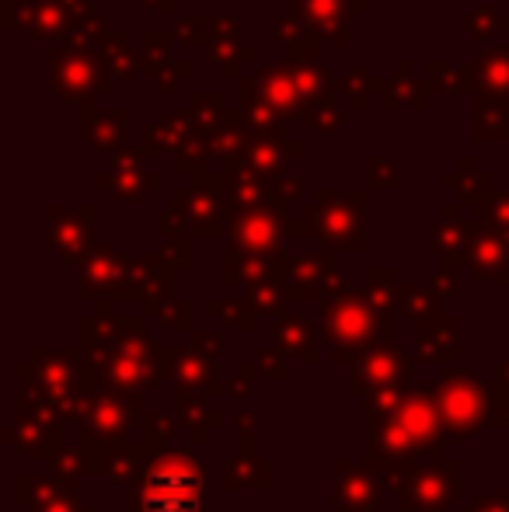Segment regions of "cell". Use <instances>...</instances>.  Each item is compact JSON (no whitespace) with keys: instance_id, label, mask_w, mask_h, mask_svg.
Masks as SVG:
<instances>
[{"instance_id":"obj_1","label":"cell","mask_w":509,"mask_h":512,"mask_svg":"<svg viewBox=\"0 0 509 512\" xmlns=\"http://www.w3.org/2000/svg\"><path fill=\"white\" fill-rule=\"evenodd\" d=\"M46 67H49V91L60 98L63 105H91L95 98H102L112 88V74L102 63L98 53H84L74 49L67 42H56L46 53Z\"/></svg>"},{"instance_id":"obj_2","label":"cell","mask_w":509,"mask_h":512,"mask_svg":"<svg viewBox=\"0 0 509 512\" xmlns=\"http://www.w3.org/2000/svg\"><path fill=\"white\" fill-rule=\"evenodd\" d=\"M290 11L318 35L321 42L332 46H349L353 18L367 14V0H290Z\"/></svg>"},{"instance_id":"obj_3","label":"cell","mask_w":509,"mask_h":512,"mask_svg":"<svg viewBox=\"0 0 509 512\" xmlns=\"http://www.w3.org/2000/svg\"><path fill=\"white\" fill-rule=\"evenodd\" d=\"M248 77H252L255 95L262 98V102L269 105L272 112L286 122V126L300 119V112H304V98H300L297 77H293L290 63H286L283 56H279V60L258 63V70H255V74H248Z\"/></svg>"},{"instance_id":"obj_4","label":"cell","mask_w":509,"mask_h":512,"mask_svg":"<svg viewBox=\"0 0 509 512\" xmlns=\"http://www.w3.org/2000/svg\"><path fill=\"white\" fill-rule=\"evenodd\" d=\"M147 157V150L136 143V147H126L112 157V168L109 171H98L95 185L98 189H109L116 192V199H126V203H140L143 189H157L161 178L154 171H140V161Z\"/></svg>"},{"instance_id":"obj_5","label":"cell","mask_w":509,"mask_h":512,"mask_svg":"<svg viewBox=\"0 0 509 512\" xmlns=\"http://www.w3.org/2000/svg\"><path fill=\"white\" fill-rule=\"evenodd\" d=\"M363 209V192H349V196H335V192H321L318 196V227L325 241H335L342 248H360V227L356 216Z\"/></svg>"},{"instance_id":"obj_6","label":"cell","mask_w":509,"mask_h":512,"mask_svg":"<svg viewBox=\"0 0 509 512\" xmlns=\"http://www.w3.org/2000/svg\"><path fill=\"white\" fill-rule=\"evenodd\" d=\"M196 129L199 126H196V119H192L189 108H175V112H164V115H157L154 122H147L140 147L147 150V157H164V154L175 157L178 150L192 140Z\"/></svg>"},{"instance_id":"obj_7","label":"cell","mask_w":509,"mask_h":512,"mask_svg":"<svg viewBox=\"0 0 509 512\" xmlns=\"http://www.w3.org/2000/svg\"><path fill=\"white\" fill-rule=\"evenodd\" d=\"M304 154V147H300L297 140H290V136H252L245 147V157H241V164L245 168H252L255 175H262L265 182L269 178H283V168L290 157H300Z\"/></svg>"},{"instance_id":"obj_8","label":"cell","mask_w":509,"mask_h":512,"mask_svg":"<svg viewBox=\"0 0 509 512\" xmlns=\"http://www.w3.org/2000/svg\"><path fill=\"white\" fill-rule=\"evenodd\" d=\"M81 126L88 133V143L95 150L116 157L119 150H126L129 140V112L126 108H112V112H98V105H81Z\"/></svg>"},{"instance_id":"obj_9","label":"cell","mask_w":509,"mask_h":512,"mask_svg":"<svg viewBox=\"0 0 509 512\" xmlns=\"http://www.w3.org/2000/svg\"><path fill=\"white\" fill-rule=\"evenodd\" d=\"M238 35H241L238 18H231V14L213 18V39H210V46H206V56H210L213 67H220L227 77H238V70L255 60V49L241 46Z\"/></svg>"},{"instance_id":"obj_10","label":"cell","mask_w":509,"mask_h":512,"mask_svg":"<svg viewBox=\"0 0 509 512\" xmlns=\"http://www.w3.org/2000/svg\"><path fill=\"white\" fill-rule=\"evenodd\" d=\"M475 95H492L509 105V46H485L475 60H468Z\"/></svg>"},{"instance_id":"obj_11","label":"cell","mask_w":509,"mask_h":512,"mask_svg":"<svg viewBox=\"0 0 509 512\" xmlns=\"http://www.w3.org/2000/svg\"><path fill=\"white\" fill-rule=\"evenodd\" d=\"M224 185V175H210V171H199L192 175V189H178L175 203L189 206V216L196 223V230L213 234L217 230V192Z\"/></svg>"},{"instance_id":"obj_12","label":"cell","mask_w":509,"mask_h":512,"mask_svg":"<svg viewBox=\"0 0 509 512\" xmlns=\"http://www.w3.org/2000/svg\"><path fill=\"white\" fill-rule=\"evenodd\" d=\"M381 108H387V112H422V108H429L426 81L415 77V67L408 60H401L394 67L391 81H384Z\"/></svg>"},{"instance_id":"obj_13","label":"cell","mask_w":509,"mask_h":512,"mask_svg":"<svg viewBox=\"0 0 509 512\" xmlns=\"http://www.w3.org/2000/svg\"><path fill=\"white\" fill-rule=\"evenodd\" d=\"M143 506H147V512H199V485H192V478L161 474L147 488Z\"/></svg>"},{"instance_id":"obj_14","label":"cell","mask_w":509,"mask_h":512,"mask_svg":"<svg viewBox=\"0 0 509 512\" xmlns=\"http://www.w3.org/2000/svg\"><path fill=\"white\" fill-rule=\"evenodd\" d=\"M224 189H227V209L234 216L262 209V203L269 199V182L262 175H255L252 168H245V164L224 171Z\"/></svg>"},{"instance_id":"obj_15","label":"cell","mask_w":509,"mask_h":512,"mask_svg":"<svg viewBox=\"0 0 509 512\" xmlns=\"http://www.w3.org/2000/svg\"><path fill=\"white\" fill-rule=\"evenodd\" d=\"M238 115L252 136H290L286 122L255 95L252 77H238Z\"/></svg>"},{"instance_id":"obj_16","label":"cell","mask_w":509,"mask_h":512,"mask_svg":"<svg viewBox=\"0 0 509 512\" xmlns=\"http://www.w3.org/2000/svg\"><path fill=\"white\" fill-rule=\"evenodd\" d=\"M248 140H252V133H248L245 122H241L238 108H227L224 122H220L217 129H210V150H213V161L224 164V171H227V168H238L241 157H245Z\"/></svg>"},{"instance_id":"obj_17","label":"cell","mask_w":509,"mask_h":512,"mask_svg":"<svg viewBox=\"0 0 509 512\" xmlns=\"http://www.w3.org/2000/svg\"><path fill=\"white\" fill-rule=\"evenodd\" d=\"M70 28H74V18L63 7V0H32V25H28V32H32L35 42H49V46L67 42Z\"/></svg>"},{"instance_id":"obj_18","label":"cell","mask_w":509,"mask_h":512,"mask_svg":"<svg viewBox=\"0 0 509 512\" xmlns=\"http://www.w3.org/2000/svg\"><path fill=\"white\" fill-rule=\"evenodd\" d=\"M98 56H102V63L109 67L112 77H123L126 81V77L143 74V53L140 49H133L126 28H109L105 42L98 46Z\"/></svg>"},{"instance_id":"obj_19","label":"cell","mask_w":509,"mask_h":512,"mask_svg":"<svg viewBox=\"0 0 509 512\" xmlns=\"http://www.w3.org/2000/svg\"><path fill=\"white\" fill-rule=\"evenodd\" d=\"M290 70H293V77H297V91H300V98H304V105L342 95V81H335V74L321 60L290 63Z\"/></svg>"},{"instance_id":"obj_20","label":"cell","mask_w":509,"mask_h":512,"mask_svg":"<svg viewBox=\"0 0 509 512\" xmlns=\"http://www.w3.org/2000/svg\"><path fill=\"white\" fill-rule=\"evenodd\" d=\"M426 91L429 95H475V81H471L468 60L450 63V60H429L426 63Z\"/></svg>"},{"instance_id":"obj_21","label":"cell","mask_w":509,"mask_h":512,"mask_svg":"<svg viewBox=\"0 0 509 512\" xmlns=\"http://www.w3.org/2000/svg\"><path fill=\"white\" fill-rule=\"evenodd\" d=\"M279 216L276 209H252V213L234 216V241L245 244V248H269L276 241Z\"/></svg>"},{"instance_id":"obj_22","label":"cell","mask_w":509,"mask_h":512,"mask_svg":"<svg viewBox=\"0 0 509 512\" xmlns=\"http://www.w3.org/2000/svg\"><path fill=\"white\" fill-rule=\"evenodd\" d=\"M475 136L482 143H506L509 140V105L492 95H475Z\"/></svg>"},{"instance_id":"obj_23","label":"cell","mask_w":509,"mask_h":512,"mask_svg":"<svg viewBox=\"0 0 509 512\" xmlns=\"http://www.w3.org/2000/svg\"><path fill=\"white\" fill-rule=\"evenodd\" d=\"M171 46H175V35H171V28H147V32L140 35L143 77H150V81L157 84V77H161L164 70L175 63V56H171Z\"/></svg>"},{"instance_id":"obj_24","label":"cell","mask_w":509,"mask_h":512,"mask_svg":"<svg viewBox=\"0 0 509 512\" xmlns=\"http://www.w3.org/2000/svg\"><path fill=\"white\" fill-rule=\"evenodd\" d=\"M447 185H450V189L461 192L464 203L482 206L485 199H496V196H492V175L478 171L475 157H461V164H457L454 175H447Z\"/></svg>"},{"instance_id":"obj_25","label":"cell","mask_w":509,"mask_h":512,"mask_svg":"<svg viewBox=\"0 0 509 512\" xmlns=\"http://www.w3.org/2000/svg\"><path fill=\"white\" fill-rule=\"evenodd\" d=\"M272 39H276V46L283 49V53H290V49L318 46V42H321L318 35H314L293 11L290 14H272Z\"/></svg>"},{"instance_id":"obj_26","label":"cell","mask_w":509,"mask_h":512,"mask_svg":"<svg viewBox=\"0 0 509 512\" xmlns=\"http://www.w3.org/2000/svg\"><path fill=\"white\" fill-rule=\"evenodd\" d=\"M464 28H468L475 39H482V42H489V46H492V39H496V35H503L509 28V18L503 11H496L489 0H482V4H475V11H468Z\"/></svg>"},{"instance_id":"obj_27","label":"cell","mask_w":509,"mask_h":512,"mask_svg":"<svg viewBox=\"0 0 509 512\" xmlns=\"http://www.w3.org/2000/svg\"><path fill=\"white\" fill-rule=\"evenodd\" d=\"M300 122H304V126H311L318 136H332L335 129L346 122V105H335V98H321V102L304 105Z\"/></svg>"},{"instance_id":"obj_28","label":"cell","mask_w":509,"mask_h":512,"mask_svg":"<svg viewBox=\"0 0 509 512\" xmlns=\"http://www.w3.org/2000/svg\"><path fill=\"white\" fill-rule=\"evenodd\" d=\"M171 35L178 46H210L213 39V14H178L171 21Z\"/></svg>"},{"instance_id":"obj_29","label":"cell","mask_w":509,"mask_h":512,"mask_svg":"<svg viewBox=\"0 0 509 512\" xmlns=\"http://www.w3.org/2000/svg\"><path fill=\"white\" fill-rule=\"evenodd\" d=\"M206 161H213L210 133L196 129V133H192V140L175 154V164H171V168H175L178 175H199V171H206Z\"/></svg>"},{"instance_id":"obj_30","label":"cell","mask_w":509,"mask_h":512,"mask_svg":"<svg viewBox=\"0 0 509 512\" xmlns=\"http://www.w3.org/2000/svg\"><path fill=\"white\" fill-rule=\"evenodd\" d=\"M384 91V81L370 77L363 67H349V74L342 77V98L349 102V108H367L370 105V95H381Z\"/></svg>"},{"instance_id":"obj_31","label":"cell","mask_w":509,"mask_h":512,"mask_svg":"<svg viewBox=\"0 0 509 512\" xmlns=\"http://www.w3.org/2000/svg\"><path fill=\"white\" fill-rule=\"evenodd\" d=\"M105 35H109V21L95 11V14H88V18L74 21V28H70V35H67V46L84 49V53H98Z\"/></svg>"},{"instance_id":"obj_32","label":"cell","mask_w":509,"mask_h":512,"mask_svg":"<svg viewBox=\"0 0 509 512\" xmlns=\"http://www.w3.org/2000/svg\"><path fill=\"white\" fill-rule=\"evenodd\" d=\"M189 112H192V119H196V126L203 129V133H210V129H217L220 122H224L227 108L217 91H196V95L189 98Z\"/></svg>"},{"instance_id":"obj_33","label":"cell","mask_w":509,"mask_h":512,"mask_svg":"<svg viewBox=\"0 0 509 512\" xmlns=\"http://www.w3.org/2000/svg\"><path fill=\"white\" fill-rule=\"evenodd\" d=\"M0 21L7 32L32 25V0H0Z\"/></svg>"},{"instance_id":"obj_34","label":"cell","mask_w":509,"mask_h":512,"mask_svg":"<svg viewBox=\"0 0 509 512\" xmlns=\"http://www.w3.org/2000/svg\"><path fill=\"white\" fill-rule=\"evenodd\" d=\"M367 185L370 189H394L398 185V164L387 161V157H374L367 171Z\"/></svg>"},{"instance_id":"obj_35","label":"cell","mask_w":509,"mask_h":512,"mask_svg":"<svg viewBox=\"0 0 509 512\" xmlns=\"http://www.w3.org/2000/svg\"><path fill=\"white\" fill-rule=\"evenodd\" d=\"M185 77H192V63L175 60L161 77H157V91H161V95H171V91H178V84H182Z\"/></svg>"},{"instance_id":"obj_36","label":"cell","mask_w":509,"mask_h":512,"mask_svg":"<svg viewBox=\"0 0 509 512\" xmlns=\"http://www.w3.org/2000/svg\"><path fill=\"white\" fill-rule=\"evenodd\" d=\"M272 199H276V206H290L300 199V178H279L276 185H272Z\"/></svg>"},{"instance_id":"obj_37","label":"cell","mask_w":509,"mask_h":512,"mask_svg":"<svg viewBox=\"0 0 509 512\" xmlns=\"http://www.w3.org/2000/svg\"><path fill=\"white\" fill-rule=\"evenodd\" d=\"M182 206H171V209H164V216H161V230L168 234V230H182Z\"/></svg>"},{"instance_id":"obj_38","label":"cell","mask_w":509,"mask_h":512,"mask_svg":"<svg viewBox=\"0 0 509 512\" xmlns=\"http://www.w3.org/2000/svg\"><path fill=\"white\" fill-rule=\"evenodd\" d=\"M489 216H492V220H499V223H506V227H509V196H496V199H492Z\"/></svg>"},{"instance_id":"obj_39","label":"cell","mask_w":509,"mask_h":512,"mask_svg":"<svg viewBox=\"0 0 509 512\" xmlns=\"http://www.w3.org/2000/svg\"><path fill=\"white\" fill-rule=\"evenodd\" d=\"M147 11H154V14H164V18H178L175 14V0H140Z\"/></svg>"}]
</instances>
